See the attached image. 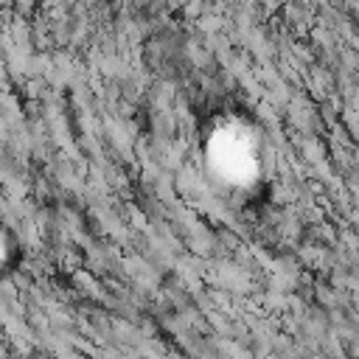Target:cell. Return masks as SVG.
Wrapping results in <instances>:
<instances>
[{"mask_svg": "<svg viewBox=\"0 0 359 359\" xmlns=\"http://www.w3.org/2000/svg\"><path fill=\"white\" fill-rule=\"evenodd\" d=\"M17 258H20L17 241H14V236L0 224V275L8 272V269L17 264Z\"/></svg>", "mask_w": 359, "mask_h": 359, "instance_id": "obj_2", "label": "cell"}, {"mask_svg": "<svg viewBox=\"0 0 359 359\" xmlns=\"http://www.w3.org/2000/svg\"><path fill=\"white\" fill-rule=\"evenodd\" d=\"M205 160L216 182L247 191L261 177V137L244 118H222L205 137Z\"/></svg>", "mask_w": 359, "mask_h": 359, "instance_id": "obj_1", "label": "cell"}]
</instances>
